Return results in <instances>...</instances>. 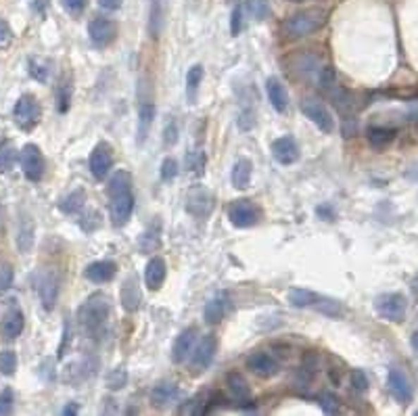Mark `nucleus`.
I'll return each mask as SVG.
<instances>
[{"mask_svg":"<svg viewBox=\"0 0 418 416\" xmlns=\"http://www.w3.org/2000/svg\"><path fill=\"white\" fill-rule=\"evenodd\" d=\"M109 316H111V301L103 293L90 295L78 307L80 329L90 339H103L107 335Z\"/></svg>","mask_w":418,"mask_h":416,"instance_id":"obj_1","label":"nucleus"},{"mask_svg":"<svg viewBox=\"0 0 418 416\" xmlns=\"http://www.w3.org/2000/svg\"><path fill=\"white\" fill-rule=\"evenodd\" d=\"M109 195V218L113 226H125L134 212V195H132V176L125 170H118L107 186Z\"/></svg>","mask_w":418,"mask_h":416,"instance_id":"obj_2","label":"nucleus"},{"mask_svg":"<svg viewBox=\"0 0 418 416\" xmlns=\"http://www.w3.org/2000/svg\"><path fill=\"white\" fill-rule=\"evenodd\" d=\"M326 19H328V13L324 8H305V11H299V13L289 15L283 21V34L289 40L305 38V36L318 32L320 27H324Z\"/></svg>","mask_w":418,"mask_h":416,"instance_id":"obj_3","label":"nucleus"},{"mask_svg":"<svg viewBox=\"0 0 418 416\" xmlns=\"http://www.w3.org/2000/svg\"><path fill=\"white\" fill-rule=\"evenodd\" d=\"M228 220L237 228H253L262 220V209L249 199H237L228 205Z\"/></svg>","mask_w":418,"mask_h":416,"instance_id":"obj_4","label":"nucleus"},{"mask_svg":"<svg viewBox=\"0 0 418 416\" xmlns=\"http://www.w3.org/2000/svg\"><path fill=\"white\" fill-rule=\"evenodd\" d=\"M40 114H42V109H40V103H38V99L34 94L19 97V101L15 103V109H13L15 123L21 130H25V132H30V130H34L38 126Z\"/></svg>","mask_w":418,"mask_h":416,"instance_id":"obj_5","label":"nucleus"},{"mask_svg":"<svg viewBox=\"0 0 418 416\" xmlns=\"http://www.w3.org/2000/svg\"><path fill=\"white\" fill-rule=\"evenodd\" d=\"M374 310L383 320L402 322L406 318L408 301L402 293H383V295L374 299Z\"/></svg>","mask_w":418,"mask_h":416,"instance_id":"obj_6","label":"nucleus"},{"mask_svg":"<svg viewBox=\"0 0 418 416\" xmlns=\"http://www.w3.org/2000/svg\"><path fill=\"white\" fill-rule=\"evenodd\" d=\"M36 287H38V295L42 301V307L44 310H53L57 305V299H59L61 291V276L55 268H44L38 279H36Z\"/></svg>","mask_w":418,"mask_h":416,"instance_id":"obj_7","label":"nucleus"},{"mask_svg":"<svg viewBox=\"0 0 418 416\" xmlns=\"http://www.w3.org/2000/svg\"><path fill=\"white\" fill-rule=\"evenodd\" d=\"M19 161H21V170H23L25 178L32 180V182H40V180L44 178L47 161H44L42 151H40L36 145H25V147L21 149Z\"/></svg>","mask_w":418,"mask_h":416,"instance_id":"obj_8","label":"nucleus"},{"mask_svg":"<svg viewBox=\"0 0 418 416\" xmlns=\"http://www.w3.org/2000/svg\"><path fill=\"white\" fill-rule=\"evenodd\" d=\"M116 34H118V25L107 17H94L88 23V38L94 49H101V51L107 49L116 40Z\"/></svg>","mask_w":418,"mask_h":416,"instance_id":"obj_9","label":"nucleus"},{"mask_svg":"<svg viewBox=\"0 0 418 416\" xmlns=\"http://www.w3.org/2000/svg\"><path fill=\"white\" fill-rule=\"evenodd\" d=\"M301 111L309 121H314L324 134H331L335 130V119H333L324 103H320L316 99H303L301 101Z\"/></svg>","mask_w":418,"mask_h":416,"instance_id":"obj_10","label":"nucleus"},{"mask_svg":"<svg viewBox=\"0 0 418 416\" xmlns=\"http://www.w3.org/2000/svg\"><path fill=\"white\" fill-rule=\"evenodd\" d=\"M387 385H389L391 396H393L402 406H406V404H410V402H412L414 391H412L410 379L406 377V372H404L402 368H395V366H393V368H389Z\"/></svg>","mask_w":418,"mask_h":416,"instance_id":"obj_11","label":"nucleus"},{"mask_svg":"<svg viewBox=\"0 0 418 416\" xmlns=\"http://www.w3.org/2000/svg\"><path fill=\"white\" fill-rule=\"evenodd\" d=\"M186 207L195 218H207L214 209V195L205 186H192L186 197Z\"/></svg>","mask_w":418,"mask_h":416,"instance_id":"obj_12","label":"nucleus"},{"mask_svg":"<svg viewBox=\"0 0 418 416\" xmlns=\"http://www.w3.org/2000/svg\"><path fill=\"white\" fill-rule=\"evenodd\" d=\"M216 345H218V341H216L214 335H205L197 343V348L192 350V360H190V370L195 374L209 368V364L214 362V356H216Z\"/></svg>","mask_w":418,"mask_h":416,"instance_id":"obj_13","label":"nucleus"},{"mask_svg":"<svg viewBox=\"0 0 418 416\" xmlns=\"http://www.w3.org/2000/svg\"><path fill=\"white\" fill-rule=\"evenodd\" d=\"M88 166H90V174L97 180H105L111 172V166H113V155H111V149L109 145L101 142L92 149L90 153V159H88Z\"/></svg>","mask_w":418,"mask_h":416,"instance_id":"obj_14","label":"nucleus"},{"mask_svg":"<svg viewBox=\"0 0 418 416\" xmlns=\"http://www.w3.org/2000/svg\"><path fill=\"white\" fill-rule=\"evenodd\" d=\"M272 157L281 166H293L299 159L297 140L293 136H281L272 142Z\"/></svg>","mask_w":418,"mask_h":416,"instance_id":"obj_15","label":"nucleus"},{"mask_svg":"<svg viewBox=\"0 0 418 416\" xmlns=\"http://www.w3.org/2000/svg\"><path fill=\"white\" fill-rule=\"evenodd\" d=\"M245 364L253 374H257L262 379H270L278 372V362L266 352H253L251 356H247Z\"/></svg>","mask_w":418,"mask_h":416,"instance_id":"obj_16","label":"nucleus"},{"mask_svg":"<svg viewBox=\"0 0 418 416\" xmlns=\"http://www.w3.org/2000/svg\"><path fill=\"white\" fill-rule=\"evenodd\" d=\"M197 335H199V331H197L195 326H188V329H184L178 337H176V341H174V345H172V360H174L176 364L186 362V357L192 354L195 343H197Z\"/></svg>","mask_w":418,"mask_h":416,"instance_id":"obj_17","label":"nucleus"},{"mask_svg":"<svg viewBox=\"0 0 418 416\" xmlns=\"http://www.w3.org/2000/svg\"><path fill=\"white\" fill-rule=\"evenodd\" d=\"M226 387H228V393L237 406L247 408V404H251V389L240 372H230L226 377Z\"/></svg>","mask_w":418,"mask_h":416,"instance_id":"obj_18","label":"nucleus"},{"mask_svg":"<svg viewBox=\"0 0 418 416\" xmlns=\"http://www.w3.org/2000/svg\"><path fill=\"white\" fill-rule=\"evenodd\" d=\"M118 272V266L109 259H101V262H92L86 266L84 270V276L94 283V285H103V283H109Z\"/></svg>","mask_w":418,"mask_h":416,"instance_id":"obj_19","label":"nucleus"},{"mask_svg":"<svg viewBox=\"0 0 418 416\" xmlns=\"http://www.w3.org/2000/svg\"><path fill=\"white\" fill-rule=\"evenodd\" d=\"M166 276H168L166 262L161 257H151L147 268H145V285H147V289H151V291L161 289V285L166 283Z\"/></svg>","mask_w":418,"mask_h":416,"instance_id":"obj_20","label":"nucleus"},{"mask_svg":"<svg viewBox=\"0 0 418 416\" xmlns=\"http://www.w3.org/2000/svg\"><path fill=\"white\" fill-rule=\"evenodd\" d=\"M266 92H268V99H270L274 111L285 114L289 109V92L278 78H268L266 80Z\"/></svg>","mask_w":418,"mask_h":416,"instance_id":"obj_21","label":"nucleus"},{"mask_svg":"<svg viewBox=\"0 0 418 416\" xmlns=\"http://www.w3.org/2000/svg\"><path fill=\"white\" fill-rule=\"evenodd\" d=\"M151 404L153 408H166L178 398V385L172 381H161L151 389Z\"/></svg>","mask_w":418,"mask_h":416,"instance_id":"obj_22","label":"nucleus"},{"mask_svg":"<svg viewBox=\"0 0 418 416\" xmlns=\"http://www.w3.org/2000/svg\"><path fill=\"white\" fill-rule=\"evenodd\" d=\"M228 312V298L224 293L211 298L207 303H205V310H203V320L207 324H220L224 320Z\"/></svg>","mask_w":418,"mask_h":416,"instance_id":"obj_23","label":"nucleus"},{"mask_svg":"<svg viewBox=\"0 0 418 416\" xmlns=\"http://www.w3.org/2000/svg\"><path fill=\"white\" fill-rule=\"evenodd\" d=\"M366 136H368L370 147L381 151V149L389 147V145L395 140L398 130H395V128H385V126H370L368 132H366Z\"/></svg>","mask_w":418,"mask_h":416,"instance_id":"obj_24","label":"nucleus"},{"mask_svg":"<svg viewBox=\"0 0 418 416\" xmlns=\"http://www.w3.org/2000/svg\"><path fill=\"white\" fill-rule=\"evenodd\" d=\"M23 324H25V318H23V312L19 307H13L6 312L4 320H2V335L4 339H15L21 335L23 331Z\"/></svg>","mask_w":418,"mask_h":416,"instance_id":"obj_25","label":"nucleus"},{"mask_svg":"<svg viewBox=\"0 0 418 416\" xmlns=\"http://www.w3.org/2000/svg\"><path fill=\"white\" fill-rule=\"evenodd\" d=\"M121 305L125 312H136L138 305H140V289H138V283L134 279H125L123 285H121L120 291Z\"/></svg>","mask_w":418,"mask_h":416,"instance_id":"obj_26","label":"nucleus"},{"mask_svg":"<svg viewBox=\"0 0 418 416\" xmlns=\"http://www.w3.org/2000/svg\"><path fill=\"white\" fill-rule=\"evenodd\" d=\"M34 220L27 214H21L19 231H17V247L21 253H27L34 247Z\"/></svg>","mask_w":418,"mask_h":416,"instance_id":"obj_27","label":"nucleus"},{"mask_svg":"<svg viewBox=\"0 0 418 416\" xmlns=\"http://www.w3.org/2000/svg\"><path fill=\"white\" fill-rule=\"evenodd\" d=\"M153 119H155V105L151 101L142 103L140 105V111H138V145H142L147 138H149V132H151V126H153Z\"/></svg>","mask_w":418,"mask_h":416,"instance_id":"obj_28","label":"nucleus"},{"mask_svg":"<svg viewBox=\"0 0 418 416\" xmlns=\"http://www.w3.org/2000/svg\"><path fill=\"white\" fill-rule=\"evenodd\" d=\"M147 27H149V36L153 40H157L164 30V0H151Z\"/></svg>","mask_w":418,"mask_h":416,"instance_id":"obj_29","label":"nucleus"},{"mask_svg":"<svg viewBox=\"0 0 418 416\" xmlns=\"http://www.w3.org/2000/svg\"><path fill=\"white\" fill-rule=\"evenodd\" d=\"M251 174H253V164H251V159H239L235 166H233V174H230V178H233V186L235 188H239V190H245L247 186H249V182H251Z\"/></svg>","mask_w":418,"mask_h":416,"instance_id":"obj_30","label":"nucleus"},{"mask_svg":"<svg viewBox=\"0 0 418 416\" xmlns=\"http://www.w3.org/2000/svg\"><path fill=\"white\" fill-rule=\"evenodd\" d=\"M203 82V65H192L186 73V101L190 105L197 103V94H199V86Z\"/></svg>","mask_w":418,"mask_h":416,"instance_id":"obj_31","label":"nucleus"},{"mask_svg":"<svg viewBox=\"0 0 418 416\" xmlns=\"http://www.w3.org/2000/svg\"><path fill=\"white\" fill-rule=\"evenodd\" d=\"M287 299L293 307H314L318 303L320 295L309 291V289H301V287H293L289 293H287Z\"/></svg>","mask_w":418,"mask_h":416,"instance_id":"obj_32","label":"nucleus"},{"mask_svg":"<svg viewBox=\"0 0 418 416\" xmlns=\"http://www.w3.org/2000/svg\"><path fill=\"white\" fill-rule=\"evenodd\" d=\"M17 161V149L13 140H2L0 142V174H8L15 168Z\"/></svg>","mask_w":418,"mask_h":416,"instance_id":"obj_33","label":"nucleus"},{"mask_svg":"<svg viewBox=\"0 0 418 416\" xmlns=\"http://www.w3.org/2000/svg\"><path fill=\"white\" fill-rule=\"evenodd\" d=\"M86 203V190L84 188H78L73 192H69L63 201H61L59 209L63 214H78Z\"/></svg>","mask_w":418,"mask_h":416,"instance_id":"obj_34","label":"nucleus"},{"mask_svg":"<svg viewBox=\"0 0 418 416\" xmlns=\"http://www.w3.org/2000/svg\"><path fill=\"white\" fill-rule=\"evenodd\" d=\"M27 71H30V75H32L34 80H38V82L44 84V82L51 78V63L40 59V57H30V59H27Z\"/></svg>","mask_w":418,"mask_h":416,"instance_id":"obj_35","label":"nucleus"},{"mask_svg":"<svg viewBox=\"0 0 418 416\" xmlns=\"http://www.w3.org/2000/svg\"><path fill=\"white\" fill-rule=\"evenodd\" d=\"M318 312H322L324 316H331V318H339V316H343V303L341 301H337V299H328V298H322L318 299V303L314 305Z\"/></svg>","mask_w":418,"mask_h":416,"instance_id":"obj_36","label":"nucleus"},{"mask_svg":"<svg viewBox=\"0 0 418 416\" xmlns=\"http://www.w3.org/2000/svg\"><path fill=\"white\" fill-rule=\"evenodd\" d=\"M15 370H17V354L11 350L0 352V374L11 377V374H15Z\"/></svg>","mask_w":418,"mask_h":416,"instance_id":"obj_37","label":"nucleus"},{"mask_svg":"<svg viewBox=\"0 0 418 416\" xmlns=\"http://www.w3.org/2000/svg\"><path fill=\"white\" fill-rule=\"evenodd\" d=\"M247 8H249V13H251L257 21H262V19H266V17L270 15V4H268V0H249V2H247Z\"/></svg>","mask_w":418,"mask_h":416,"instance_id":"obj_38","label":"nucleus"},{"mask_svg":"<svg viewBox=\"0 0 418 416\" xmlns=\"http://www.w3.org/2000/svg\"><path fill=\"white\" fill-rule=\"evenodd\" d=\"M186 168L190 172H197V174H203V168H205V155L203 151H192L186 155Z\"/></svg>","mask_w":418,"mask_h":416,"instance_id":"obj_39","label":"nucleus"},{"mask_svg":"<svg viewBox=\"0 0 418 416\" xmlns=\"http://www.w3.org/2000/svg\"><path fill=\"white\" fill-rule=\"evenodd\" d=\"M318 402H320V408H322L324 415H337L339 412V400L333 393H322L318 398Z\"/></svg>","mask_w":418,"mask_h":416,"instance_id":"obj_40","label":"nucleus"},{"mask_svg":"<svg viewBox=\"0 0 418 416\" xmlns=\"http://www.w3.org/2000/svg\"><path fill=\"white\" fill-rule=\"evenodd\" d=\"M13 281H15V272L11 264L0 262V291H8L13 287Z\"/></svg>","mask_w":418,"mask_h":416,"instance_id":"obj_41","label":"nucleus"},{"mask_svg":"<svg viewBox=\"0 0 418 416\" xmlns=\"http://www.w3.org/2000/svg\"><path fill=\"white\" fill-rule=\"evenodd\" d=\"M178 161L174 157H166L164 164H161V180H166V182L174 180L178 176Z\"/></svg>","mask_w":418,"mask_h":416,"instance_id":"obj_42","label":"nucleus"},{"mask_svg":"<svg viewBox=\"0 0 418 416\" xmlns=\"http://www.w3.org/2000/svg\"><path fill=\"white\" fill-rule=\"evenodd\" d=\"M125 381H128V372L123 368H116L107 377V387L109 389H121V387H125Z\"/></svg>","mask_w":418,"mask_h":416,"instance_id":"obj_43","label":"nucleus"},{"mask_svg":"<svg viewBox=\"0 0 418 416\" xmlns=\"http://www.w3.org/2000/svg\"><path fill=\"white\" fill-rule=\"evenodd\" d=\"M61 4L65 6V11L71 15V17H80L86 6H88V0H61Z\"/></svg>","mask_w":418,"mask_h":416,"instance_id":"obj_44","label":"nucleus"},{"mask_svg":"<svg viewBox=\"0 0 418 416\" xmlns=\"http://www.w3.org/2000/svg\"><path fill=\"white\" fill-rule=\"evenodd\" d=\"M13 402H15L13 389L11 387H4L0 391V415H8L13 410Z\"/></svg>","mask_w":418,"mask_h":416,"instance_id":"obj_45","label":"nucleus"},{"mask_svg":"<svg viewBox=\"0 0 418 416\" xmlns=\"http://www.w3.org/2000/svg\"><path fill=\"white\" fill-rule=\"evenodd\" d=\"M352 387L359 393L368 389V377L364 374V370H352Z\"/></svg>","mask_w":418,"mask_h":416,"instance_id":"obj_46","label":"nucleus"},{"mask_svg":"<svg viewBox=\"0 0 418 416\" xmlns=\"http://www.w3.org/2000/svg\"><path fill=\"white\" fill-rule=\"evenodd\" d=\"M240 30H242V6L237 4L235 11H233V17H230V34L239 36Z\"/></svg>","mask_w":418,"mask_h":416,"instance_id":"obj_47","label":"nucleus"},{"mask_svg":"<svg viewBox=\"0 0 418 416\" xmlns=\"http://www.w3.org/2000/svg\"><path fill=\"white\" fill-rule=\"evenodd\" d=\"M69 101H71V86H67V84H61L59 88V114H65L67 109H69Z\"/></svg>","mask_w":418,"mask_h":416,"instance_id":"obj_48","label":"nucleus"},{"mask_svg":"<svg viewBox=\"0 0 418 416\" xmlns=\"http://www.w3.org/2000/svg\"><path fill=\"white\" fill-rule=\"evenodd\" d=\"M176 140H178V126H176L174 119H170V123H168L166 130H164V142H166L168 147H172Z\"/></svg>","mask_w":418,"mask_h":416,"instance_id":"obj_49","label":"nucleus"},{"mask_svg":"<svg viewBox=\"0 0 418 416\" xmlns=\"http://www.w3.org/2000/svg\"><path fill=\"white\" fill-rule=\"evenodd\" d=\"M69 339H71V324H69V320H65V326H63V339H61V345H59V360H63L65 352H67V348H69Z\"/></svg>","mask_w":418,"mask_h":416,"instance_id":"obj_50","label":"nucleus"},{"mask_svg":"<svg viewBox=\"0 0 418 416\" xmlns=\"http://www.w3.org/2000/svg\"><path fill=\"white\" fill-rule=\"evenodd\" d=\"M11 40H13V32H11V27L6 25V21L0 19V47H2V49L8 47Z\"/></svg>","mask_w":418,"mask_h":416,"instance_id":"obj_51","label":"nucleus"},{"mask_svg":"<svg viewBox=\"0 0 418 416\" xmlns=\"http://www.w3.org/2000/svg\"><path fill=\"white\" fill-rule=\"evenodd\" d=\"M30 4H32V8H34V13H36V15L44 17V15H47V11H49L51 0H30Z\"/></svg>","mask_w":418,"mask_h":416,"instance_id":"obj_52","label":"nucleus"},{"mask_svg":"<svg viewBox=\"0 0 418 416\" xmlns=\"http://www.w3.org/2000/svg\"><path fill=\"white\" fill-rule=\"evenodd\" d=\"M99 4H101L105 11H118L121 4H123V0H99Z\"/></svg>","mask_w":418,"mask_h":416,"instance_id":"obj_53","label":"nucleus"},{"mask_svg":"<svg viewBox=\"0 0 418 416\" xmlns=\"http://www.w3.org/2000/svg\"><path fill=\"white\" fill-rule=\"evenodd\" d=\"M78 410H80V404H75V402H71V404H67L65 408H63V416H73L78 415Z\"/></svg>","mask_w":418,"mask_h":416,"instance_id":"obj_54","label":"nucleus"},{"mask_svg":"<svg viewBox=\"0 0 418 416\" xmlns=\"http://www.w3.org/2000/svg\"><path fill=\"white\" fill-rule=\"evenodd\" d=\"M318 214H320V216H324V218H326V222H331V218H333V209H326V207H318Z\"/></svg>","mask_w":418,"mask_h":416,"instance_id":"obj_55","label":"nucleus"},{"mask_svg":"<svg viewBox=\"0 0 418 416\" xmlns=\"http://www.w3.org/2000/svg\"><path fill=\"white\" fill-rule=\"evenodd\" d=\"M406 176H408V178H410V180H418V166H414V168H410Z\"/></svg>","mask_w":418,"mask_h":416,"instance_id":"obj_56","label":"nucleus"},{"mask_svg":"<svg viewBox=\"0 0 418 416\" xmlns=\"http://www.w3.org/2000/svg\"><path fill=\"white\" fill-rule=\"evenodd\" d=\"M410 343H412V348H414V352L418 354V331L412 335V339H410Z\"/></svg>","mask_w":418,"mask_h":416,"instance_id":"obj_57","label":"nucleus"},{"mask_svg":"<svg viewBox=\"0 0 418 416\" xmlns=\"http://www.w3.org/2000/svg\"><path fill=\"white\" fill-rule=\"evenodd\" d=\"M2 231H4V209L0 205V235H2Z\"/></svg>","mask_w":418,"mask_h":416,"instance_id":"obj_58","label":"nucleus"},{"mask_svg":"<svg viewBox=\"0 0 418 416\" xmlns=\"http://www.w3.org/2000/svg\"><path fill=\"white\" fill-rule=\"evenodd\" d=\"M410 287H412V291L418 295V274L412 279V285H410Z\"/></svg>","mask_w":418,"mask_h":416,"instance_id":"obj_59","label":"nucleus"},{"mask_svg":"<svg viewBox=\"0 0 418 416\" xmlns=\"http://www.w3.org/2000/svg\"><path fill=\"white\" fill-rule=\"evenodd\" d=\"M291 2H305V0H291Z\"/></svg>","mask_w":418,"mask_h":416,"instance_id":"obj_60","label":"nucleus"}]
</instances>
